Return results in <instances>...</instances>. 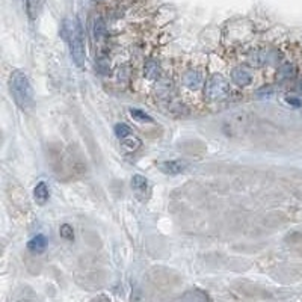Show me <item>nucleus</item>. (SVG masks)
<instances>
[{"mask_svg":"<svg viewBox=\"0 0 302 302\" xmlns=\"http://www.w3.org/2000/svg\"><path fill=\"white\" fill-rule=\"evenodd\" d=\"M157 166L163 174L177 175V174H181L183 171H186L187 163L183 162V160H166V162H160Z\"/></svg>","mask_w":302,"mask_h":302,"instance_id":"5","label":"nucleus"},{"mask_svg":"<svg viewBox=\"0 0 302 302\" xmlns=\"http://www.w3.org/2000/svg\"><path fill=\"white\" fill-rule=\"evenodd\" d=\"M228 91H230V85L221 74L212 76V77L206 82L204 94L209 100H219L228 94Z\"/></svg>","mask_w":302,"mask_h":302,"instance_id":"3","label":"nucleus"},{"mask_svg":"<svg viewBox=\"0 0 302 302\" xmlns=\"http://www.w3.org/2000/svg\"><path fill=\"white\" fill-rule=\"evenodd\" d=\"M95 2H100V0H95Z\"/></svg>","mask_w":302,"mask_h":302,"instance_id":"20","label":"nucleus"},{"mask_svg":"<svg viewBox=\"0 0 302 302\" xmlns=\"http://www.w3.org/2000/svg\"><path fill=\"white\" fill-rule=\"evenodd\" d=\"M130 133H132V129H130L127 124L121 123V124H117V126H115V135L118 136V139H123V138H126V136L130 135Z\"/></svg>","mask_w":302,"mask_h":302,"instance_id":"16","label":"nucleus"},{"mask_svg":"<svg viewBox=\"0 0 302 302\" xmlns=\"http://www.w3.org/2000/svg\"><path fill=\"white\" fill-rule=\"evenodd\" d=\"M9 89H11V95L15 101V104L20 109H29L33 103V88L27 79V76L20 71L15 70L11 74L9 79Z\"/></svg>","mask_w":302,"mask_h":302,"instance_id":"2","label":"nucleus"},{"mask_svg":"<svg viewBox=\"0 0 302 302\" xmlns=\"http://www.w3.org/2000/svg\"><path fill=\"white\" fill-rule=\"evenodd\" d=\"M43 0H26V12L30 20H35L41 12Z\"/></svg>","mask_w":302,"mask_h":302,"instance_id":"9","label":"nucleus"},{"mask_svg":"<svg viewBox=\"0 0 302 302\" xmlns=\"http://www.w3.org/2000/svg\"><path fill=\"white\" fill-rule=\"evenodd\" d=\"M130 115H132L133 120L141 121V123H153V118H151L150 115H147L145 112L139 110V109H130Z\"/></svg>","mask_w":302,"mask_h":302,"instance_id":"13","label":"nucleus"},{"mask_svg":"<svg viewBox=\"0 0 302 302\" xmlns=\"http://www.w3.org/2000/svg\"><path fill=\"white\" fill-rule=\"evenodd\" d=\"M145 76L148 79H156L159 76V65L153 61H150L145 67Z\"/></svg>","mask_w":302,"mask_h":302,"instance_id":"14","label":"nucleus"},{"mask_svg":"<svg viewBox=\"0 0 302 302\" xmlns=\"http://www.w3.org/2000/svg\"><path fill=\"white\" fill-rule=\"evenodd\" d=\"M59 234H61V237H64V239H67V240H73V237H74L73 226H71V225H68V224L61 225V228H59Z\"/></svg>","mask_w":302,"mask_h":302,"instance_id":"15","label":"nucleus"},{"mask_svg":"<svg viewBox=\"0 0 302 302\" xmlns=\"http://www.w3.org/2000/svg\"><path fill=\"white\" fill-rule=\"evenodd\" d=\"M33 198H35V201L38 204H41V206H44L49 201V198H50V189H49L47 183L40 181L33 187Z\"/></svg>","mask_w":302,"mask_h":302,"instance_id":"6","label":"nucleus"},{"mask_svg":"<svg viewBox=\"0 0 302 302\" xmlns=\"http://www.w3.org/2000/svg\"><path fill=\"white\" fill-rule=\"evenodd\" d=\"M89 302H112V301H110V298L106 296V295H98V296L92 298Z\"/></svg>","mask_w":302,"mask_h":302,"instance_id":"18","label":"nucleus"},{"mask_svg":"<svg viewBox=\"0 0 302 302\" xmlns=\"http://www.w3.org/2000/svg\"><path fill=\"white\" fill-rule=\"evenodd\" d=\"M120 141H121V147L127 151V153H133V151H136L141 147V141L136 136H133V133L127 135L126 138H123Z\"/></svg>","mask_w":302,"mask_h":302,"instance_id":"10","label":"nucleus"},{"mask_svg":"<svg viewBox=\"0 0 302 302\" xmlns=\"http://www.w3.org/2000/svg\"><path fill=\"white\" fill-rule=\"evenodd\" d=\"M64 35L67 38V41L70 44V53L74 61V64L79 68L85 67V44H83V35L82 29L77 20H65L64 21Z\"/></svg>","mask_w":302,"mask_h":302,"instance_id":"1","label":"nucleus"},{"mask_svg":"<svg viewBox=\"0 0 302 302\" xmlns=\"http://www.w3.org/2000/svg\"><path fill=\"white\" fill-rule=\"evenodd\" d=\"M132 189H133L135 195L141 201H145L148 198V195H150V183L141 174H135L133 175V178H132Z\"/></svg>","mask_w":302,"mask_h":302,"instance_id":"4","label":"nucleus"},{"mask_svg":"<svg viewBox=\"0 0 302 302\" xmlns=\"http://www.w3.org/2000/svg\"><path fill=\"white\" fill-rule=\"evenodd\" d=\"M287 103H292L293 106H301V100L298 98H287Z\"/></svg>","mask_w":302,"mask_h":302,"instance_id":"19","label":"nucleus"},{"mask_svg":"<svg viewBox=\"0 0 302 302\" xmlns=\"http://www.w3.org/2000/svg\"><path fill=\"white\" fill-rule=\"evenodd\" d=\"M231 79L236 85H240V86H245L251 82V73L246 70V68H236L233 73H231Z\"/></svg>","mask_w":302,"mask_h":302,"instance_id":"8","label":"nucleus"},{"mask_svg":"<svg viewBox=\"0 0 302 302\" xmlns=\"http://www.w3.org/2000/svg\"><path fill=\"white\" fill-rule=\"evenodd\" d=\"M94 33H95V38L97 40H101L103 35H104V23L101 18H95V23H94Z\"/></svg>","mask_w":302,"mask_h":302,"instance_id":"17","label":"nucleus"},{"mask_svg":"<svg viewBox=\"0 0 302 302\" xmlns=\"http://www.w3.org/2000/svg\"><path fill=\"white\" fill-rule=\"evenodd\" d=\"M184 83H186L189 88H191V89H198V86L203 83L201 76H200L197 71L187 73V74H186V77H184Z\"/></svg>","mask_w":302,"mask_h":302,"instance_id":"12","label":"nucleus"},{"mask_svg":"<svg viewBox=\"0 0 302 302\" xmlns=\"http://www.w3.org/2000/svg\"><path fill=\"white\" fill-rule=\"evenodd\" d=\"M181 302H210L209 296L204 293V292H200V290H192L184 295L183 301Z\"/></svg>","mask_w":302,"mask_h":302,"instance_id":"11","label":"nucleus"},{"mask_svg":"<svg viewBox=\"0 0 302 302\" xmlns=\"http://www.w3.org/2000/svg\"><path fill=\"white\" fill-rule=\"evenodd\" d=\"M47 248V239L43 234H38L27 242V249L35 254H41Z\"/></svg>","mask_w":302,"mask_h":302,"instance_id":"7","label":"nucleus"}]
</instances>
